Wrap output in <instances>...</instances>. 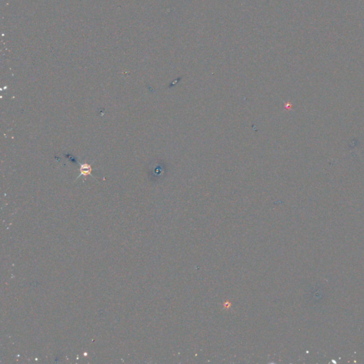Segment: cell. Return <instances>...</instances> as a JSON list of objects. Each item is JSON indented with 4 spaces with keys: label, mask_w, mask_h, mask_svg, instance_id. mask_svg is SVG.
Returning <instances> with one entry per match:
<instances>
[{
    "label": "cell",
    "mask_w": 364,
    "mask_h": 364,
    "mask_svg": "<svg viewBox=\"0 0 364 364\" xmlns=\"http://www.w3.org/2000/svg\"><path fill=\"white\" fill-rule=\"evenodd\" d=\"M91 171H92V168L91 166L90 165V164H82L80 165V175H79V176H82V175H83V176H88V175H91Z\"/></svg>",
    "instance_id": "cell-1"
}]
</instances>
